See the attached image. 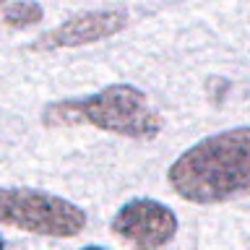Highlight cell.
Returning a JSON list of instances; mask_svg holds the SVG:
<instances>
[{
    "label": "cell",
    "mask_w": 250,
    "mask_h": 250,
    "mask_svg": "<svg viewBox=\"0 0 250 250\" xmlns=\"http://www.w3.org/2000/svg\"><path fill=\"white\" fill-rule=\"evenodd\" d=\"M248 250H250V242H248Z\"/></svg>",
    "instance_id": "10"
},
{
    "label": "cell",
    "mask_w": 250,
    "mask_h": 250,
    "mask_svg": "<svg viewBox=\"0 0 250 250\" xmlns=\"http://www.w3.org/2000/svg\"><path fill=\"white\" fill-rule=\"evenodd\" d=\"M0 227L42 234V237H76L86 227V214L62 195L34 188H0Z\"/></svg>",
    "instance_id": "3"
},
{
    "label": "cell",
    "mask_w": 250,
    "mask_h": 250,
    "mask_svg": "<svg viewBox=\"0 0 250 250\" xmlns=\"http://www.w3.org/2000/svg\"><path fill=\"white\" fill-rule=\"evenodd\" d=\"M81 250H104V248H99V245H86V248H81Z\"/></svg>",
    "instance_id": "7"
},
{
    "label": "cell",
    "mask_w": 250,
    "mask_h": 250,
    "mask_svg": "<svg viewBox=\"0 0 250 250\" xmlns=\"http://www.w3.org/2000/svg\"><path fill=\"white\" fill-rule=\"evenodd\" d=\"M112 232L133 250H162L177 234V216L154 198H133L112 216Z\"/></svg>",
    "instance_id": "4"
},
{
    "label": "cell",
    "mask_w": 250,
    "mask_h": 250,
    "mask_svg": "<svg viewBox=\"0 0 250 250\" xmlns=\"http://www.w3.org/2000/svg\"><path fill=\"white\" fill-rule=\"evenodd\" d=\"M47 125H94L115 136L151 141L162 130V117L151 107L146 91L133 83H112L83 99L52 102L44 109Z\"/></svg>",
    "instance_id": "2"
},
{
    "label": "cell",
    "mask_w": 250,
    "mask_h": 250,
    "mask_svg": "<svg viewBox=\"0 0 250 250\" xmlns=\"http://www.w3.org/2000/svg\"><path fill=\"white\" fill-rule=\"evenodd\" d=\"M167 183L183 201L198 206L250 195V125L201 138L167 169Z\"/></svg>",
    "instance_id": "1"
},
{
    "label": "cell",
    "mask_w": 250,
    "mask_h": 250,
    "mask_svg": "<svg viewBox=\"0 0 250 250\" xmlns=\"http://www.w3.org/2000/svg\"><path fill=\"white\" fill-rule=\"evenodd\" d=\"M42 19H44V11L34 0H19V3H11L3 11V23L11 29H29Z\"/></svg>",
    "instance_id": "6"
},
{
    "label": "cell",
    "mask_w": 250,
    "mask_h": 250,
    "mask_svg": "<svg viewBox=\"0 0 250 250\" xmlns=\"http://www.w3.org/2000/svg\"><path fill=\"white\" fill-rule=\"evenodd\" d=\"M3 248H5V240H3V237H0V250H3Z\"/></svg>",
    "instance_id": "8"
},
{
    "label": "cell",
    "mask_w": 250,
    "mask_h": 250,
    "mask_svg": "<svg viewBox=\"0 0 250 250\" xmlns=\"http://www.w3.org/2000/svg\"><path fill=\"white\" fill-rule=\"evenodd\" d=\"M125 23H128L125 11H86L42 34L34 47L37 50H62V47L94 44L115 37L117 31L125 29Z\"/></svg>",
    "instance_id": "5"
},
{
    "label": "cell",
    "mask_w": 250,
    "mask_h": 250,
    "mask_svg": "<svg viewBox=\"0 0 250 250\" xmlns=\"http://www.w3.org/2000/svg\"><path fill=\"white\" fill-rule=\"evenodd\" d=\"M0 5H5V0H0Z\"/></svg>",
    "instance_id": "9"
}]
</instances>
